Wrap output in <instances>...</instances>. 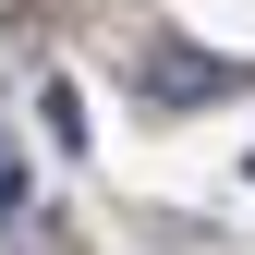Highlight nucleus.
Wrapping results in <instances>:
<instances>
[{
    "mask_svg": "<svg viewBox=\"0 0 255 255\" xmlns=\"http://www.w3.org/2000/svg\"><path fill=\"white\" fill-rule=\"evenodd\" d=\"M37 122H49V134H61V146H73V158H85V98H73V85H61V73L37 85Z\"/></svg>",
    "mask_w": 255,
    "mask_h": 255,
    "instance_id": "f03ea898",
    "label": "nucleus"
},
{
    "mask_svg": "<svg viewBox=\"0 0 255 255\" xmlns=\"http://www.w3.org/2000/svg\"><path fill=\"white\" fill-rule=\"evenodd\" d=\"M146 98L195 110V98H255V61H207V49H146Z\"/></svg>",
    "mask_w": 255,
    "mask_h": 255,
    "instance_id": "f257e3e1",
    "label": "nucleus"
}]
</instances>
